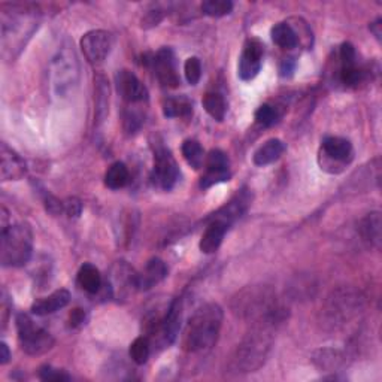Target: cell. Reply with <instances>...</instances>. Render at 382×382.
Instances as JSON below:
<instances>
[{"label":"cell","mask_w":382,"mask_h":382,"mask_svg":"<svg viewBox=\"0 0 382 382\" xmlns=\"http://www.w3.org/2000/svg\"><path fill=\"white\" fill-rule=\"evenodd\" d=\"M33 13L35 10L21 5L2 6V45L5 51H14L15 48L20 50L22 43H26L22 36L30 38L36 24Z\"/></svg>","instance_id":"4"},{"label":"cell","mask_w":382,"mask_h":382,"mask_svg":"<svg viewBox=\"0 0 382 382\" xmlns=\"http://www.w3.org/2000/svg\"><path fill=\"white\" fill-rule=\"evenodd\" d=\"M10 358V353H9V348L5 342L0 344V363L2 365H6L9 362Z\"/></svg>","instance_id":"41"},{"label":"cell","mask_w":382,"mask_h":382,"mask_svg":"<svg viewBox=\"0 0 382 382\" xmlns=\"http://www.w3.org/2000/svg\"><path fill=\"white\" fill-rule=\"evenodd\" d=\"M316 362H317L323 369H332V367H336V366L339 365L341 357H339L338 351L325 350V351H318V353H317Z\"/></svg>","instance_id":"37"},{"label":"cell","mask_w":382,"mask_h":382,"mask_svg":"<svg viewBox=\"0 0 382 382\" xmlns=\"http://www.w3.org/2000/svg\"><path fill=\"white\" fill-rule=\"evenodd\" d=\"M76 284L88 295H96L102 288V275L99 269L92 263H85L81 266L76 275Z\"/></svg>","instance_id":"22"},{"label":"cell","mask_w":382,"mask_h":382,"mask_svg":"<svg viewBox=\"0 0 382 382\" xmlns=\"http://www.w3.org/2000/svg\"><path fill=\"white\" fill-rule=\"evenodd\" d=\"M272 41L284 50H293L300 43L296 29L290 22H278L271 30Z\"/></svg>","instance_id":"24"},{"label":"cell","mask_w":382,"mask_h":382,"mask_svg":"<svg viewBox=\"0 0 382 382\" xmlns=\"http://www.w3.org/2000/svg\"><path fill=\"white\" fill-rule=\"evenodd\" d=\"M143 125V115L138 109H126L125 112V129L127 133H136Z\"/></svg>","instance_id":"34"},{"label":"cell","mask_w":382,"mask_h":382,"mask_svg":"<svg viewBox=\"0 0 382 382\" xmlns=\"http://www.w3.org/2000/svg\"><path fill=\"white\" fill-rule=\"evenodd\" d=\"M27 174V164L20 154L5 142L0 145V176L2 181H20Z\"/></svg>","instance_id":"15"},{"label":"cell","mask_w":382,"mask_h":382,"mask_svg":"<svg viewBox=\"0 0 382 382\" xmlns=\"http://www.w3.org/2000/svg\"><path fill=\"white\" fill-rule=\"evenodd\" d=\"M183 155L185 162L193 167V169L199 171L205 163V151L201 148V145L196 139H187L183 143Z\"/></svg>","instance_id":"28"},{"label":"cell","mask_w":382,"mask_h":382,"mask_svg":"<svg viewBox=\"0 0 382 382\" xmlns=\"http://www.w3.org/2000/svg\"><path fill=\"white\" fill-rule=\"evenodd\" d=\"M179 179V167L172 153L163 143L154 145V169L153 183L155 187L169 191Z\"/></svg>","instance_id":"8"},{"label":"cell","mask_w":382,"mask_h":382,"mask_svg":"<svg viewBox=\"0 0 382 382\" xmlns=\"http://www.w3.org/2000/svg\"><path fill=\"white\" fill-rule=\"evenodd\" d=\"M222 309L218 303H206L188 320L183 334V346L188 353L211 350L217 344L222 325Z\"/></svg>","instance_id":"1"},{"label":"cell","mask_w":382,"mask_h":382,"mask_svg":"<svg viewBox=\"0 0 382 382\" xmlns=\"http://www.w3.org/2000/svg\"><path fill=\"white\" fill-rule=\"evenodd\" d=\"M285 151V143L281 139H269L254 153V164L267 166L275 163Z\"/></svg>","instance_id":"23"},{"label":"cell","mask_w":382,"mask_h":382,"mask_svg":"<svg viewBox=\"0 0 382 382\" xmlns=\"http://www.w3.org/2000/svg\"><path fill=\"white\" fill-rule=\"evenodd\" d=\"M250 201H251V197H250L248 191L241 190V193L236 194L226 206H222L217 213H213V217H211V218L222 220L224 222H227L230 226L233 221L241 218L242 213L246 212Z\"/></svg>","instance_id":"20"},{"label":"cell","mask_w":382,"mask_h":382,"mask_svg":"<svg viewBox=\"0 0 382 382\" xmlns=\"http://www.w3.org/2000/svg\"><path fill=\"white\" fill-rule=\"evenodd\" d=\"M109 85L104 76L96 78V120L105 121L109 111Z\"/></svg>","instance_id":"27"},{"label":"cell","mask_w":382,"mask_h":382,"mask_svg":"<svg viewBox=\"0 0 382 382\" xmlns=\"http://www.w3.org/2000/svg\"><path fill=\"white\" fill-rule=\"evenodd\" d=\"M33 253V232L27 222L10 224L0 233V263L3 267H22Z\"/></svg>","instance_id":"3"},{"label":"cell","mask_w":382,"mask_h":382,"mask_svg":"<svg viewBox=\"0 0 382 382\" xmlns=\"http://www.w3.org/2000/svg\"><path fill=\"white\" fill-rule=\"evenodd\" d=\"M71 302V293L64 288H60L54 291L50 296L43 297L31 305V313H35L38 317L51 316V313L57 312L67 306V303Z\"/></svg>","instance_id":"19"},{"label":"cell","mask_w":382,"mask_h":382,"mask_svg":"<svg viewBox=\"0 0 382 382\" xmlns=\"http://www.w3.org/2000/svg\"><path fill=\"white\" fill-rule=\"evenodd\" d=\"M201 10L208 17L220 18L232 13L233 2H230V0H206V2L201 3Z\"/></svg>","instance_id":"31"},{"label":"cell","mask_w":382,"mask_h":382,"mask_svg":"<svg viewBox=\"0 0 382 382\" xmlns=\"http://www.w3.org/2000/svg\"><path fill=\"white\" fill-rule=\"evenodd\" d=\"M321 169L332 174L342 172L346 164L354 159V148L351 142L339 136H327L321 145Z\"/></svg>","instance_id":"7"},{"label":"cell","mask_w":382,"mask_h":382,"mask_svg":"<svg viewBox=\"0 0 382 382\" xmlns=\"http://www.w3.org/2000/svg\"><path fill=\"white\" fill-rule=\"evenodd\" d=\"M42 199H43L45 209H47L50 213H52V215H60V213L64 212L63 200H60V199H57L55 196H52V194L50 193V191L43 190Z\"/></svg>","instance_id":"36"},{"label":"cell","mask_w":382,"mask_h":382,"mask_svg":"<svg viewBox=\"0 0 382 382\" xmlns=\"http://www.w3.org/2000/svg\"><path fill=\"white\" fill-rule=\"evenodd\" d=\"M229 230V224L224 222L218 218H211L208 227L205 229L204 234L200 238L199 248L204 254H212L215 253Z\"/></svg>","instance_id":"17"},{"label":"cell","mask_w":382,"mask_h":382,"mask_svg":"<svg viewBox=\"0 0 382 382\" xmlns=\"http://www.w3.org/2000/svg\"><path fill=\"white\" fill-rule=\"evenodd\" d=\"M112 35L106 30L87 31L81 39V50L88 63L94 66L104 63L112 50Z\"/></svg>","instance_id":"9"},{"label":"cell","mask_w":382,"mask_h":382,"mask_svg":"<svg viewBox=\"0 0 382 382\" xmlns=\"http://www.w3.org/2000/svg\"><path fill=\"white\" fill-rule=\"evenodd\" d=\"M17 332L21 350L29 355H42L52 350L54 338L50 332L30 318L27 313L17 316Z\"/></svg>","instance_id":"6"},{"label":"cell","mask_w":382,"mask_h":382,"mask_svg":"<svg viewBox=\"0 0 382 382\" xmlns=\"http://www.w3.org/2000/svg\"><path fill=\"white\" fill-rule=\"evenodd\" d=\"M281 114L278 108L264 104L255 111V121L263 127H272L279 121Z\"/></svg>","instance_id":"32"},{"label":"cell","mask_w":382,"mask_h":382,"mask_svg":"<svg viewBox=\"0 0 382 382\" xmlns=\"http://www.w3.org/2000/svg\"><path fill=\"white\" fill-rule=\"evenodd\" d=\"M295 60L293 59H285L284 62H283V66H281V72H283V75L285 76L287 73L290 75L291 72H293L295 71Z\"/></svg>","instance_id":"42"},{"label":"cell","mask_w":382,"mask_h":382,"mask_svg":"<svg viewBox=\"0 0 382 382\" xmlns=\"http://www.w3.org/2000/svg\"><path fill=\"white\" fill-rule=\"evenodd\" d=\"M370 31L374 33V36L381 41V36H382V20L378 18L375 22H372V24H370Z\"/></svg>","instance_id":"40"},{"label":"cell","mask_w":382,"mask_h":382,"mask_svg":"<svg viewBox=\"0 0 382 382\" xmlns=\"http://www.w3.org/2000/svg\"><path fill=\"white\" fill-rule=\"evenodd\" d=\"M80 80V63L69 43L62 45V48L52 57L51 62V84L57 96H66L73 92Z\"/></svg>","instance_id":"5"},{"label":"cell","mask_w":382,"mask_h":382,"mask_svg":"<svg viewBox=\"0 0 382 382\" xmlns=\"http://www.w3.org/2000/svg\"><path fill=\"white\" fill-rule=\"evenodd\" d=\"M205 175L200 179L201 188H209L230 179V160L227 154L221 150H211L205 157Z\"/></svg>","instance_id":"10"},{"label":"cell","mask_w":382,"mask_h":382,"mask_svg":"<svg viewBox=\"0 0 382 382\" xmlns=\"http://www.w3.org/2000/svg\"><path fill=\"white\" fill-rule=\"evenodd\" d=\"M130 179L127 166L122 162L112 163L105 174V185L111 190H120L126 187Z\"/></svg>","instance_id":"26"},{"label":"cell","mask_w":382,"mask_h":382,"mask_svg":"<svg viewBox=\"0 0 382 382\" xmlns=\"http://www.w3.org/2000/svg\"><path fill=\"white\" fill-rule=\"evenodd\" d=\"M130 358L136 363V365H145L148 362L150 354H151V345H150V339L145 338V336H141V338H136L129 350Z\"/></svg>","instance_id":"30"},{"label":"cell","mask_w":382,"mask_h":382,"mask_svg":"<svg viewBox=\"0 0 382 382\" xmlns=\"http://www.w3.org/2000/svg\"><path fill=\"white\" fill-rule=\"evenodd\" d=\"M117 90L121 99L129 105H138L148 100V90L142 84L139 78L130 71H118L117 76Z\"/></svg>","instance_id":"12"},{"label":"cell","mask_w":382,"mask_h":382,"mask_svg":"<svg viewBox=\"0 0 382 382\" xmlns=\"http://www.w3.org/2000/svg\"><path fill=\"white\" fill-rule=\"evenodd\" d=\"M184 73L188 84L196 85L200 78H201V63L197 57H190L187 59L185 64H184Z\"/></svg>","instance_id":"33"},{"label":"cell","mask_w":382,"mask_h":382,"mask_svg":"<svg viewBox=\"0 0 382 382\" xmlns=\"http://www.w3.org/2000/svg\"><path fill=\"white\" fill-rule=\"evenodd\" d=\"M167 276V266L159 257H154L145 264L142 272L136 274V290L147 291Z\"/></svg>","instance_id":"16"},{"label":"cell","mask_w":382,"mask_h":382,"mask_svg":"<svg viewBox=\"0 0 382 382\" xmlns=\"http://www.w3.org/2000/svg\"><path fill=\"white\" fill-rule=\"evenodd\" d=\"M263 45L258 39H248L243 45L238 63V75L242 81H251L258 75L263 64Z\"/></svg>","instance_id":"11"},{"label":"cell","mask_w":382,"mask_h":382,"mask_svg":"<svg viewBox=\"0 0 382 382\" xmlns=\"http://www.w3.org/2000/svg\"><path fill=\"white\" fill-rule=\"evenodd\" d=\"M85 311L81 309V308H75L71 311L69 313V325L71 327H80V325H83L85 323Z\"/></svg>","instance_id":"39"},{"label":"cell","mask_w":382,"mask_h":382,"mask_svg":"<svg viewBox=\"0 0 382 382\" xmlns=\"http://www.w3.org/2000/svg\"><path fill=\"white\" fill-rule=\"evenodd\" d=\"M339 60H341L339 78L342 84L346 87H355L360 84L363 80V71L357 64V52L353 43L345 42L341 45Z\"/></svg>","instance_id":"14"},{"label":"cell","mask_w":382,"mask_h":382,"mask_svg":"<svg viewBox=\"0 0 382 382\" xmlns=\"http://www.w3.org/2000/svg\"><path fill=\"white\" fill-rule=\"evenodd\" d=\"M204 108L213 120L222 121L224 117H226L227 112L226 100H224V97L218 93H208L204 97Z\"/></svg>","instance_id":"29"},{"label":"cell","mask_w":382,"mask_h":382,"mask_svg":"<svg viewBox=\"0 0 382 382\" xmlns=\"http://www.w3.org/2000/svg\"><path fill=\"white\" fill-rule=\"evenodd\" d=\"M64 205V213H67V217L71 218H78L83 212V204L78 197H67L63 200Z\"/></svg>","instance_id":"38"},{"label":"cell","mask_w":382,"mask_h":382,"mask_svg":"<svg viewBox=\"0 0 382 382\" xmlns=\"http://www.w3.org/2000/svg\"><path fill=\"white\" fill-rule=\"evenodd\" d=\"M381 212L375 211L370 212L360 221L358 232H360L362 238L374 248L379 250L381 246Z\"/></svg>","instance_id":"21"},{"label":"cell","mask_w":382,"mask_h":382,"mask_svg":"<svg viewBox=\"0 0 382 382\" xmlns=\"http://www.w3.org/2000/svg\"><path fill=\"white\" fill-rule=\"evenodd\" d=\"M274 344L272 325L255 324L254 329L236 346L229 369L234 374H250L260 369L267 360Z\"/></svg>","instance_id":"2"},{"label":"cell","mask_w":382,"mask_h":382,"mask_svg":"<svg viewBox=\"0 0 382 382\" xmlns=\"http://www.w3.org/2000/svg\"><path fill=\"white\" fill-rule=\"evenodd\" d=\"M166 118H187L193 114V105L187 97H169L163 102Z\"/></svg>","instance_id":"25"},{"label":"cell","mask_w":382,"mask_h":382,"mask_svg":"<svg viewBox=\"0 0 382 382\" xmlns=\"http://www.w3.org/2000/svg\"><path fill=\"white\" fill-rule=\"evenodd\" d=\"M150 64L153 66V69L162 85L169 88H176L179 85L176 59L171 48H162L160 51H157L151 57Z\"/></svg>","instance_id":"13"},{"label":"cell","mask_w":382,"mask_h":382,"mask_svg":"<svg viewBox=\"0 0 382 382\" xmlns=\"http://www.w3.org/2000/svg\"><path fill=\"white\" fill-rule=\"evenodd\" d=\"M179 321H181V302L178 299L171 303L164 316L159 321V329L157 334H162L164 342L172 344L175 342L178 332H179Z\"/></svg>","instance_id":"18"},{"label":"cell","mask_w":382,"mask_h":382,"mask_svg":"<svg viewBox=\"0 0 382 382\" xmlns=\"http://www.w3.org/2000/svg\"><path fill=\"white\" fill-rule=\"evenodd\" d=\"M6 320H8V305H6V291L3 290V293H2V324H3V329L6 325Z\"/></svg>","instance_id":"43"},{"label":"cell","mask_w":382,"mask_h":382,"mask_svg":"<svg viewBox=\"0 0 382 382\" xmlns=\"http://www.w3.org/2000/svg\"><path fill=\"white\" fill-rule=\"evenodd\" d=\"M39 378L42 381H54V382H63V381H71V375H67L64 370L55 369L50 365H45L39 367Z\"/></svg>","instance_id":"35"}]
</instances>
